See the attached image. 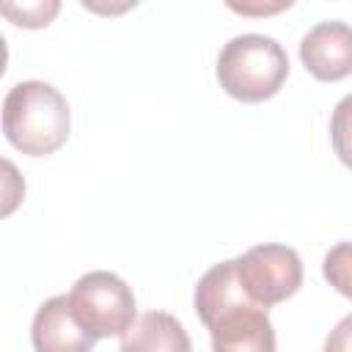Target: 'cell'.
<instances>
[{
	"label": "cell",
	"instance_id": "cell-1",
	"mask_svg": "<svg viewBox=\"0 0 352 352\" xmlns=\"http://www.w3.org/2000/svg\"><path fill=\"white\" fill-rule=\"evenodd\" d=\"M192 305L212 336V352H275V327L267 308L245 294L234 258L201 275Z\"/></svg>",
	"mask_w": 352,
	"mask_h": 352
},
{
	"label": "cell",
	"instance_id": "cell-2",
	"mask_svg": "<svg viewBox=\"0 0 352 352\" xmlns=\"http://www.w3.org/2000/svg\"><path fill=\"white\" fill-rule=\"evenodd\" d=\"M72 116L63 94L41 80H22L3 99V132L14 148L30 157L58 151L69 138Z\"/></svg>",
	"mask_w": 352,
	"mask_h": 352
},
{
	"label": "cell",
	"instance_id": "cell-3",
	"mask_svg": "<svg viewBox=\"0 0 352 352\" xmlns=\"http://www.w3.org/2000/svg\"><path fill=\"white\" fill-rule=\"evenodd\" d=\"M289 77L286 50L264 33H242L223 44L217 55L220 88L239 102H264Z\"/></svg>",
	"mask_w": 352,
	"mask_h": 352
},
{
	"label": "cell",
	"instance_id": "cell-4",
	"mask_svg": "<svg viewBox=\"0 0 352 352\" xmlns=\"http://www.w3.org/2000/svg\"><path fill=\"white\" fill-rule=\"evenodd\" d=\"M66 297L74 316L94 338L124 336L135 322V294L116 272H85L74 280Z\"/></svg>",
	"mask_w": 352,
	"mask_h": 352
},
{
	"label": "cell",
	"instance_id": "cell-5",
	"mask_svg": "<svg viewBox=\"0 0 352 352\" xmlns=\"http://www.w3.org/2000/svg\"><path fill=\"white\" fill-rule=\"evenodd\" d=\"M234 264L245 294L261 308L289 300L302 286V261L297 250L286 245H253L239 258H234Z\"/></svg>",
	"mask_w": 352,
	"mask_h": 352
},
{
	"label": "cell",
	"instance_id": "cell-6",
	"mask_svg": "<svg viewBox=\"0 0 352 352\" xmlns=\"http://www.w3.org/2000/svg\"><path fill=\"white\" fill-rule=\"evenodd\" d=\"M300 60L324 82L352 74V25L341 19L316 22L300 41Z\"/></svg>",
	"mask_w": 352,
	"mask_h": 352
},
{
	"label": "cell",
	"instance_id": "cell-7",
	"mask_svg": "<svg viewBox=\"0 0 352 352\" xmlns=\"http://www.w3.org/2000/svg\"><path fill=\"white\" fill-rule=\"evenodd\" d=\"M30 341L36 352H91L96 338L80 324L69 297L58 294L38 305L30 324Z\"/></svg>",
	"mask_w": 352,
	"mask_h": 352
},
{
	"label": "cell",
	"instance_id": "cell-8",
	"mask_svg": "<svg viewBox=\"0 0 352 352\" xmlns=\"http://www.w3.org/2000/svg\"><path fill=\"white\" fill-rule=\"evenodd\" d=\"M118 352H192V341L176 316L146 311L121 336Z\"/></svg>",
	"mask_w": 352,
	"mask_h": 352
},
{
	"label": "cell",
	"instance_id": "cell-9",
	"mask_svg": "<svg viewBox=\"0 0 352 352\" xmlns=\"http://www.w3.org/2000/svg\"><path fill=\"white\" fill-rule=\"evenodd\" d=\"M324 280L344 297L352 300V242H338L324 253Z\"/></svg>",
	"mask_w": 352,
	"mask_h": 352
},
{
	"label": "cell",
	"instance_id": "cell-10",
	"mask_svg": "<svg viewBox=\"0 0 352 352\" xmlns=\"http://www.w3.org/2000/svg\"><path fill=\"white\" fill-rule=\"evenodd\" d=\"M330 140L338 160L352 170V94H346L330 118Z\"/></svg>",
	"mask_w": 352,
	"mask_h": 352
},
{
	"label": "cell",
	"instance_id": "cell-11",
	"mask_svg": "<svg viewBox=\"0 0 352 352\" xmlns=\"http://www.w3.org/2000/svg\"><path fill=\"white\" fill-rule=\"evenodd\" d=\"M60 3L55 0H47V3H22V6H14V3H3V14L8 19H14L16 25L22 28H44L50 25V19L58 14Z\"/></svg>",
	"mask_w": 352,
	"mask_h": 352
},
{
	"label": "cell",
	"instance_id": "cell-12",
	"mask_svg": "<svg viewBox=\"0 0 352 352\" xmlns=\"http://www.w3.org/2000/svg\"><path fill=\"white\" fill-rule=\"evenodd\" d=\"M322 352H352V314H346L324 338Z\"/></svg>",
	"mask_w": 352,
	"mask_h": 352
}]
</instances>
